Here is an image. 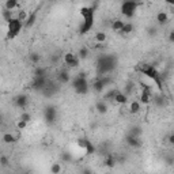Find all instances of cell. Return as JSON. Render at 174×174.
I'll return each mask as SVG.
<instances>
[{
	"label": "cell",
	"instance_id": "1",
	"mask_svg": "<svg viewBox=\"0 0 174 174\" xmlns=\"http://www.w3.org/2000/svg\"><path fill=\"white\" fill-rule=\"evenodd\" d=\"M82 17H83V23H82L80 27V33L86 34L88 30L91 29L94 22V7H84L82 8Z\"/></svg>",
	"mask_w": 174,
	"mask_h": 174
},
{
	"label": "cell",
	"instance_id": "2",
	"mask_svg": "<svg viewBox=\"0 0 174 174\" xmlns=\"http://www.w3.org/2000/svg\"><path fill=\"white\" fill-rule=\"evenodd\" d=\"M22 27H23V23L18 19V18H11L10 21L7 22V40H12L21 33Z\"/></svg>",
	"mask_w": 174,
	"mask_h": 174
},
{
	"label": "cell",
	"instance_id": "3",
	"mask_svg": "<svg viewBox=\"0 0 174 174\" xmlns=\"http://www.w3.org/2000/svg\"><path fill=\"white\" fill-rule=\"evenodd\" d=\"M140 71H141V74L145 75V76H148V78H151L153 80H155V83L158 84V88H162L160 87V78H159V72L155 69L153 65H141L140 67Z\"/></svg>",
	"mask_w": 174,
	"mask_h": 174
},
{
	"label": "cell",
	"instance_id": "4",
	"mask_svg": "<svg viewBox=\"0 0 174 174\" xmlns=\"http://www.w3.org/2000/svg\"><path fill=\"white\" fill-rule=\"evenodd\" d=\"M136 8H137V3H136L135 0H125L121 4L122 15H125V17H128V18L133 17L135 12H136Z\"/></svg>",
	"mask_w": 174,
	"mask_h": 174
},
{
	"label": "cell",
	"instance_id": "5",
	"mask_svg": "<svg viewBox=\"0 0 174 174\" xmlns=\"http://www.w3.org/2000/svg\"><path fill=\"white\" fill-rule=\"evenodd\" d=\"M74 87L76 90V94H86L88 87H87V79L83 75H79L74 79Z\"/></svg>",
	"mask_w": 174,
	"mask_h": 174
},
{
	"label": "cell",
	"instance_id": "6",
	"mask_svg": "<svg viewBox=\"0 0 174 174\" xmlns=\"http://www.w3.org/2000/svg\"><path fill=\"white\" fill-rule=\"evenodd\" d=\"M64 63L68 65V67H71V68L78 67V65H79L78 55H75V53H72V52H67L64 55Z\"/></svg>",
	"mask_w": 174,
	"mask_h": 174
},
{
	"label": "cell",
	"instance_id": "7",
	"mask_svg": "<svg viewBox=\"0 0 174 174\" xmlns=\"http://www.w3.org/2000/svg\"><path fill=\"white\" fill-rule=\"evenodd\" d=\"M44 116H45L46 122H48V124H52L56 118V109L53 106H48L45 109V112H44Z\"/></svg>",
	"mask_w": 174,
	"mask_h": 174
},
{
	"label": "cell",
	"instance_id": "8",
	"mask_svg": "<svg viewBox=\"0 0 174 174\" xmlns=\"http://www.w3.org/2000/svg\"><path fill=\"white\" fill-rule=\"evenodd\" d=\"M45 76H34L31 87L34 90H41V88H45Z\"/></svg>",
	"mask_w": 174,
	"mask_h": 174
},
{
	"label": "cell",
	"instance_id": "9",
	"mask_svg": "<svg viewBox=\"0 0 174 174\" xmlns=\"http://www.w3.org/2000/svg\"><path fill=\"white\" fill-rule=\"evenodd\" d=\"M141 103H150L153 101V94H151L150 88H143V91L140 93V97H139Z\"/></svg>",
	"mask_w": 174,
	"mask_h": 174
},
{
	"label": "cell",
	"instance_id": "10",
	"mask_svg": "<svg viewBox=\"0 0 174 174\" xmlns=\"http://www.w3.org/2000/svg\"><path fill=\"white\" fill-rule=\"evenodd\" d=\"M14 103H15V106L19 107V109H25V107L27 106V103H29V99H27L26 95H18L14 99Z\"/></svg>",
	"mask_w": 174,
	"mask_h": 174
},
{
	"label": "cell",
	"instance_id": "11",
	"mask_svg": "<svg viewBox=\"0 0 174 174\" xmlns=\"http://www.w3.org/2000/svg\"><path fill=\"white\" fill-rule=\"evenodd\" d=\"M113 101H114L116 103L124 105V103H128V97H126L124 93H121V91H117V94L114 95V99Z\"/></svg>",
	"mask_w": 174,
	"mask_h": 174
},
{
	"label": "cell",
	"instance_id": "12",
	"mask_svg": "<svg viewBox=\"0 0 174 174\" xmlns=\"http://www.w3.org/2000/svg\"><path fill=\"white\" fill-rule=\"evenodd\" d=\"M140 109H141V105H140V102H139V101H132V102L129 103V106H128L129 113H132V114L139 113V112H140Z\"/></svg>",
	"mask_w": 174,
	"mask_h": 174
},
{
	"label": "cell",
	"instance_id": "13",
	"mask_svg": "<svg viewBox=\"0 0 174 174\" xmlns=\"http://www.w3.org/2000/svg\"><path fill=\"white\" fill-rule=\"evenodd\" d=\"M157 22L160 25H164L166 22H169V15L166 14L164 11H160L157 14Z\"/></svg>",
	"mask_w": 174,
	"mask_h": 174
},
{
	"label": "cell",
	"instance_id": "14",
	"mask_svg": "<svg viewBox=\"0 0 174 174\" xmlns=\"http://www.w3.org/2000/svg\"><path fill=\"white\" fill-rule=\"evenodd\" d=\"M97 112L101 113V114H105V113H107V103L105 102V101H99V102H97Z\"/></svg>",
	"mask_w": 174,
	"mask_h": 174
},
{
	"label": "cell",
	"instance_id": "15",
	"mask_svg": "<svg viewBox=\"0 0 174 174\" xmlns=\"http://www.w3.org/2000/svg\"><path fill=\"white\" fill-rule=\"evenodd\" d=\"M124 23L125 22H122L121 19H116V21H113L112 22V30L113 31H117V33H120L122 29V26H124Z\"/></svg>",
	"mask_w": 174,
	"mask_h": 174
},
{
	"label": "cell",
	"instance_id": "16",
	"mask_svg": "<svg viewBox=\"0 0 174 174\" xmlns=\"http://www.w3.org/2000/svg\"><path fill=\"white\" fill-rule=\"evenodd\" d=\"M36 17H37V12H33V14L30 15V17H27V19L23 22V26L26 27V29H29L34 25V22H36Z\"/></svg>",
	"mask_w": 174,
	"mask_h": 174
},
{
	"label": "cell",
	"instance_id": "17",
	"mask_svg": "<svg viewBox=\"0 0 174 174\" xmlns=\"http://www.w3.org/2000/svg\"><path fill=\"white\" fill-rule=\"evenodd\" d=\"M2 140L4 141L6 144H12V143H17V141H15V139L12 137L11 132H6V133H3V136H2Z\"/></svg>",
	"mask_w": 174,
	"mask_h": 174
},
{
	"label": "cell",
	"instance_id": "18",
	"mask_svg": "<svg viewBox=\"0 0 174 174\" xmlns=\"http://www.w3.org/2000/svg\"><path fill=\"white\" fill-rule=\"evenodd\" d=\"M132 31H133V25H132L131 22H128V23H124V26H122V29H121L120 33L126 36V34H131Z\"/></svg>",
	"mask_w": 174,
	"mask_h": 174
},
{
	"label": "cell",
	"instance_id": "19",
	"mask_svg": "<svg viewBox=\"0 0 174 174\" xmlns=\"http://www.w3.org/2000/svg\"><path fill=\"white\" fill-rule=\"evenodd\" d=\"M53 141H55V137H53L52 133H45L44 135V137H42V144L44 145H50Z\"/></svg>",
	"mask_w": 174,
	"mask_h": 174
},
{
	"label": "cell",
	"instance_id": "20",
	"mask_svg": "<svg viewBox=\"0 0 174 174\" xmlns=\"http://www.w3.org/2000/svg\"><path fill=\"white\" fill-rule=\"evenodd\" d=\"M17 7H19L18 6V2H15V0H6V4H4V8H7V10H15Z\"/></svg>",
	"mask_w": 174,
	"mask_h": 174
},
{
	"label": "cell",
	"instance_id": "21",
	"mask_svg": "<svg viewBox=\"0 0 174 174\" xmlns=\"http://www.w3.org/2000/svg\"><path fill=\"white\" fill-rule=\"evenodd\" d=\"M93 87H94V90H95V91H102V90H103V87H105V84H103L102 79H101V78H98L97 80L94 82Z\"/></svg>",
	"mask_w": 174,
	"mask_h": 174
},
{
	"label": "cell",
	"instance_id": "22",
	"mask_svg": "<svg viewBox=\"0 0 174 174\" xmlns=\"http://www.w3.org/2000/svg\"><path fill=\"white\" fill-rule=\"evenodd\" d=\"M106 38H107V37H106V34H105V33H102V31H99V33H97V34H95V37H94V40H95L98 44H102V42H105Z\"/></svg>",
	"mask_w": 174,
	"mask_h": 174
},
{
	"label": "cell",
	"instance_id": "23",
	"mask_svg": "<svg viewBox=\"0 0 174 174\" xmlns=\"http://www.w3.org/2000/svg\"><path fill=\"white\" fill-rule=\"evenodd\" d=\"M2 17H3V19H4L6 22H8L11 18H14V17H12V11L7 10V8H4V10L2 11Z\"/></svg>",
	"mask_w": 174,
	"mask_h": 174
},
{
	"label": "cell",
	"instance_id": "24",
	"mask_svg": "<svg viewBox=\"0 0 174 174\" xmlns=\"http://www.w3.org/2000/svg\"><path fill=\"white\" fill-rule=\"evenodd\" d=\"M87 56H88V48L87 46H83V48L79 49V52H78V57L79 59L83 60V59H86Z\"/></svg>",
	"mask_w": 174,
	"mask_h": 174
},
{
	"label": "cell",
	"instance_id": "25",
	"mask_svg": "<svg viewBox=\"0 0 174 174\" xmlns=\"http://www.w3.org/2000/svg\"><path fill=\"white\" fill-rule=\"evenodd\" d=\"M128 143L131 144V145H135V147H139L141 143L139 141V139H137V136H133V135H131L128 137Z\"/></svg>",
	"mask_w": 174,
	"mask_h": 174
},
{
	"label": "cell",
	"instance_id": "26",
	"mask_svg": "<svg viewBox=\"0 0 174 174\" xmlns=\"http://www.w3.org/2000/svg\"><path fill=\"white\" fill-rule=\"evenodd\" d=\"M27 17H29V15H27L26 11H25V10H19V11H18V15L15 18H18V19H19L22 23H23V22L27 19Z\"/></svg>",
	"mask_w": 174,
	"mask_h": 174
},
{
	"label": "cell",
	"instance_id": "27",
	"mask_svg": "<svg viewBox=\"0 0 174 174\" xmlns=\"http://www.w3.org/2000/svg\"><path fill=\"white\" fill-rule=\"evenodd\" d=\"M11 132V135H12V137L15 139V141H19L21 139H22V131L21 129H14V131H10Z\"/></svg>",
	"mask_w": 174,
	"mask_h": 174
},
{
	"label": "cell",
	"instance_id": "28",
	"mask_svg": "<svg viewBox=\"0 0 174 174\" xmlns=\"http://www.w3.org/2000/svg\"><path fill=\"white\" fill-rule=\"evenodd\" d=\"M59 80L61 82V83H67V82L69 80V74L68 72H60V75H59Z\"/></svg>",
	"mask_w": 174,
	"mask_h": 174
},
{
	"label": "cell",
	"instance_id": "29",
	"mask_svg": "<svg viewBox=\"0 0 174 174\" xmlns=\"http://www.w3.org/2000/svg\"><path fill=\"white\" fill-rule=\"evenodd\" d=\"M27 124H29V122H26V121H23V120H21V118H19V120L17 121V128H18V129H21V131H23V129L27 126Z\"/></svg>",
	"mask_w": 174,
	"mask_h": 174
},
{
	"label": "cell",
	"instance_id": "30",
	"mask_svg": "<svg viewBox=\"0 0 174 174\" xmlns=\"http://www.w3.org/2000/svg\"><path fill=\"white\" fill-rule=\"evenodd\" d=\"M50 172L55 173V174H57V173L61 172V166H60L59 163H53L52 166H50Z\"/></svg>",
	"mask_w": 174,
	"mask_h": 174
},
{
	"label": "cell",
	"instance_id": "31",
	"mask_svg": "<svg viewBox=\"0 0 174 174\" xmlns=\"http://www.w3.org/2000/svg\"><path fill=\"white\" fill-rule=\"evenodd\" d=\"M19 118L23 120V121H26V122H30V121H31V114H30V113H27V112H23V113L21 114Z\"/></svg>",
	"mask_w": 174,
	"mask_h": 174
},
{
	"label": "cell",
	"instance_id": "32",
	"mask_svg": "<svg viewBox=\"0 0 174 174\" xmlns=\"http://www.w3.org/2000/svg\"><path fill=\"white\" fill-rule=\"evenodd\" d=\"M40 55H38V53H31V55H30V61L31 63H33V64H37V63H38L40 61Z\"/></svg>",
	"mask_w": 174,
	"mask_h": 174
},
{
	"label": "cell",
	"instance_id": "33",
	"mask_svg": "<svg viewBox=\"0 0 174 174\" xmlns=\"http://www.w3.org/2000/svg\"><path fill=\"white\" fill-rule=\"evenodd\" d=\"M34 76H45V69H44L42 67L36 68V71H34Z\"/></svg>",
	"mask_w": 174,
	"mask_h": 174
},
{
	"label": "cell",
	"instance_id": "34",
	"mask_svg": "<svg viewBox=\"0 0 174 174\" xmlns=\"http://www.w3.org/2000/svg\"><path fill=\"white\" fill-rule=\"evenodd\" d=\"M114 159H113V158L112 157H107L106 158V159H105V164H106V166H109V167H113V166H114Z\"/></svg>",
	"mask_w": 174,
	"mask_h": 174
},
{
	"label": "cell",
	"instance_id": "35",
	"mask_svg": "<svg viewBox=\"0 0 174 174\" xmlns=\"http://www.w3.org/2000/svg\"><path fill=\"white\" fill-rule=\"evenodd\" d=\"M0 164H2V166H8V158L2 155V157H0Z\"/></svg>",
	"mask_w": 174,
	"mask_h": 174
},
{
	"label": "cell",
	"instance_id": "36",
	"mask_svg": "<svg viewBox=\"0 0 174 174\" xmlns=\"http://www.w3.org/2000/svg\"><path fill=\"white\" fill-rule=\"evenodd\" d=\"M117 91H118V90H112V91H110V93L106 95V99H112V101H113V99H114V95L117 94Z\"/></svg>",
	"mask_w": 174,
	"mask_h": 174
},
{
	"label": "cell",
	"instance_id": "37",
	"mask_svg": "<svg viewBox=\"0 0 174 174\" xmlns=\"http://www.w3.org/2000/svg\"><path fill=\"white\" fill-rule=\"evenodd\" d=\"M169 143H170V144L174 143V135H170V136H169Z\"/></svg>",
	"mask_w": 174,
	"mask_h": 174
},
{
	"label": "cell",
	"instance_id": "38",
	"mask_svg": "<svg viewBox=\"0 0 174 174\" xmlns=\"http://www.w3.org/2000/svg\"><path fill=\"white\" fill-rule=\"evenodd\" d=\"M166 3H169V4H173L174 0H166Z\"/></svg>",
	"mask_w": 174,
	"mask_h": 174
},
{
	"label": "cell",
	"instance_id": "39",
	"mask_svg": "<svg viewBox=\"0 0 174 174\" xmlns=\"http://www.w3.org/2000/svg\"><path fill=\"white\" fill-rule=\"evenodd\" d=\"M15 2H19V0H15Z\"/></svg>",
	"mask_w": 174,
	"mask_h": 174
}]
</instances>
